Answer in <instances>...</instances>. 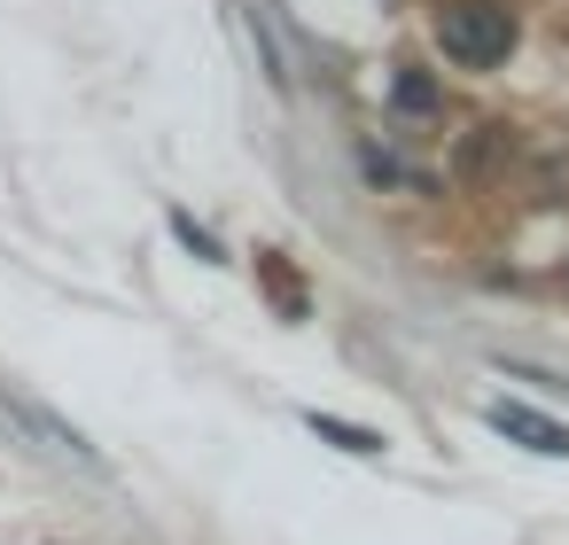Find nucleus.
Masks as SVG:
<instances>
[{"instance_id": "obj_1", "label": "nucleus", "mask_w": 569, "mask_h": 545, "mask_svg": "<svg viewBox=\"0 0 569 545\" xmlns=\"http://www.w3.org/2000/svg\"><path fill=\"white\" fill-rule=\"evenodd\" d=\"M437 48L460 63V71H499L507 48H515V17L491 9V0H452L437 17Z\"/></svg>"}, {"instance_id": "obj_2", "label": "nucleus", "mask_w": 569, "mask_h": 545, "mask_svg": "<svg viewBox=\"0 0 569 545\" xmlns=\"http://www.w3.org/2000/svg\"><path fill=\"white\" fill-rule=\"evenodd\" d=\"M0 421H9V428H17L32 452H48V460H71V467H94V475L110 467V460H102V452H94V444H87V436H79V428L56 413V405L24 397V390H0Z\"/></svg>"}, {"instance_id": "obj_3", "label": "nucleus", "mask_w": 569, "mask_h": 545, "mask_svg": "<svg viewBox=\"0 0 569 545\" xmlns=\"http://www.w3.org/2000/svg\"><path fill=\"white\" fill-rule=\"evenodd\" d=\"M483 428H491V436H507V444H522V452H538V460H569V428H561V421H546L538 405L491 397V405H483Z\"/></svg>"}, {"instance_id": "obj_4", "label": "nucleus", "mask_w": 569, "mask_h": 545, "mask_svg": "<svg viewBox=\"0 0 569 545\" xmlns=\"http://www.w3.org/2000/svg\"><path fill=\"white\" fill-rule=\"evenodd\" d=\"M258 289H266V296L281 304V320H305V281H297V273H289V265H281L273 250L258 258Z\"/></svg>"}, {"instance_id": "obj_5", "label": "nucleus", "mask_w": 569, "mask_h": 545, "mask_svg": "<svg viewBox=\"0 0 569 545\" xmlns=\"http://www.w3.org/2000/svg\"><path fill=\"white\" fill-rule=\"evenodd\" d=\"M305 428H312V436H328L336 452H359V460H375V452H382V436H375V428H351V421H336V413H305Z\"/></svg>"}, {"instance_id": "obj_6", "label": "nucleus", "mask_w": 569, "mask_h": 545, "mask_svg": "<svg viewBox=\"0 0 569 545\" xmlns=\"http://www.w3.org/2000/svg\"><path fill=\"white\" fill-rule=\"evenodd\" d=\"M390 102H398L406 118H429V110H445V87L421 79V71H398V79H390Z\"/></svg>"}, {"instance_id": "obj_7", "label": "nucleus", "mask_w": 569, "mask_h": 545, "mask_svg": "<svg viewBox=\"0 0 569 545\" xmlns=\"http://www.w3.org/2000/svg\"><path fill=\"white\" fill-rule=\"evenodd\" d=\"M172 234H180V250H196L203 265H219V242H211V226H196L188 211H172Z\"/></svg>"}]
</instances>
